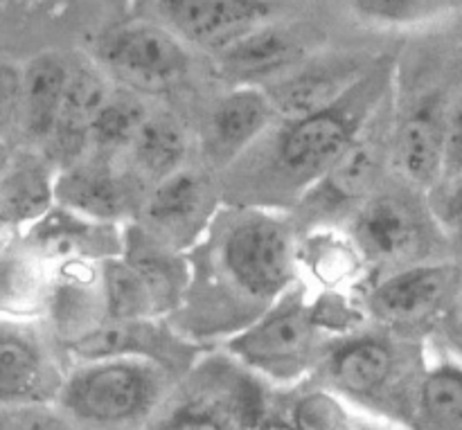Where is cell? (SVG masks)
<instances>
[{"label": "cell", "instance_id": "ffe728a7", "mask_svg": "<svg viewBox=\"0 0 462 430\" xmlns=\"http://www.w3.org/2000/svg\"><path fill=\"white\" fill-rule=\"evenodd\" d=\"M212 57L219 75L233 86H266L305 61L296 36L271 23L257 27Z\"/></svg>", "mask_w": 462, "mask_h": 430}, {"label": "cell", "instance_id": "7c38bea8", "mask_svg": "<svg viewBox=\"0 0 462 430\" xmlns=\"http://www.w3.org/2000/svg\"><path fill=\"white\" fill-rule=\"evenodd\" d=\"M224 206L217 174L183 167L149 188L135 224L176 252H188Z\"/></svg>", "mask_w": 462, "mask_h": 430}, {"label": "cell", "instance_id": "277c9868", "mask_svg": "<svg viewBox=\"0 0 462 430\" xmlns=\"http://www.w3.org/2000/svg\"><path fill=\"white\" fill-rule=\"evenodd\" d=\"M343 230L368 270V282L427 261L454 260L429 192L395 171L361 203Z\"/></svg>", "mask_w": 462, "mask_h": 430}, {"label": "cell", "instance_id": "5b68a950", "mask_svg": "<svg viewBox=\"0 0 462 430\" xmlns=\"http://www.w3.org/2000/svg\"><path fill=\"white\" fill-rule=\"evenodd\" d=\"M183 374L153 359H104L68 368L57 406L81 430H144Z\"/></svg>", "mask_w": 462, "mask_h": 430}, {"label": "cell", "instance_id": "2e32d148", "mask_svg": "<svg viewBox=\"0 0 462 430\" xmlns=\"http://www.w3.org/2000/svg\"><path fill=\"white\" fill-rule=\"evenodd\" d=\"M278 122L269 95L260 86H233L217 99L203 126L206 169L219 176L242 158Z\"/></svg>", "mask_w": 462, "mask_h": 430}, {"label": "cell", "instance_id": "484cf974", "mask_svg": "<svg viewBox=\"0 0 462 430\" xmlns=\"http://www.w3.org/2000/svg\"><path fill=\"white\" fill-rule=\"evenodd\" d=\"M409 430H462V363L449 352L431 359Z\"/></svg>", "mask_w": 462, "mask_h": 430}, {"label": "cell", "instance_id": "d6986e66", "mask_svg": "<svg viewBox=\"0 0 462 430\" xmlns=\"http://www.w3.org/2000/svg\"><path fill=\"white\" fill-rule=\"evenodd\" d=\"M113 93L111 79L95 61H75L68 81L66 99L52 140L43 149L54 167L66 169L88 156L90 129L99 108Z\"/></svg>", "mask_w": 462, "mask_h": 430}, {"label": "cell", "instance_id": "9a60e30c", "mask_svg": "<svg viewBox=\"0 0 462 430\" xmlns=\"http://www.w3.org/2000/svg\"><path fill=\"white\" fill-rule=\"evenodd\" d=\"M271 0H158V12L185 45L217 54L266 25Z\"/></svg>", "mask_w": 462, "mask_h": 430}, {"label": "cell", "instance_id": "7402d4cb", "mask_svg": "<svg viewBox=\"0 0 462 430\" xmlns=\"http://www.w3.org/2000/svg\"><path fill=\"white\" fill-rule=\"evenodd\" d=\"M57 167L45 153L14 151L12 160L0 174V225L32 228L54 206Z\"/></svg>", "mask_w": 462, "mask_h": 430}, {"label": "cell", "instance_id": "52a82bcc", "mask_svg": "<svg viewBox=\"0 0 462 430\" xmlns=\"http://www.w3.org/2000/svg\"><path fill=\"white\" fill-rule=\"evenodd\" d=\"M329 338L300 279L255 323L226 338L219 350L269 388H291L310 381Z\"/></svg>", "mask_w": 462, "mask_h": 430}, {"label": "cell", "instance_id": "d4e9b609", "mask_svg": "<svg viewBox=\"0 0 462 430\" xmlns=\"http://www.w3.org/2000/svg\"><path fill=\"white\" fill-rule=\"evenodd\" d=\"M188 151L189 144L183 126L170 115L149 113L122 160L147 188H153L188 167Z\"/></svg>", "mask_w": 462, "mask_h": 430}, {"label": "cell", "instance_id": "836d02e7", "mask_svg": "<svg viewBox=\"0 0 462 430\" xmlns=\"http://www.w3.org/2000/svg\"><path fill=\"white\" fill-rule=\"evenodd\" d=\"M438 336L445 341V347L449 354H454L456 359L462 363V320L458 318V314L454 316V318L449 320V323L445 325V327L438 332Z\"/></svg>", "mask_w": 462, "mask_h": 430}, {"label": "cell", "instance_id": "e575fe53", "mask_svg": "<svg viewBox=\"0 0 462 430\" xmlns=\"http://www.w3.org/2000/svg\"><path fill=\"white\" fill-rule=\"evenodd\" d=\"M12 156H14V151H12V147H9L7 138H3V135H0V174H3L5 167L9 165Z\"/></svg>", "mask_w": 462, "mask_h": 430}, {"label": "cell", "instance_id": "e0dca14e", "mask_svg": "<svg viewBox=\"0 0 462 430\" xmlns=\"http://www.w3.org/2000/svg\"><path fill=\"white\" fill-rule=\"evenodd\" d=\"M374 63L352 54L311 59L260 88L269 95L278 120H298L341 99Z\"/></svg>", "mask_w": 462, "mask_h": 430}, {"label": "cell", "instance_id": "5bb4252c", "mask_svg": "<svg viewBox=\"0 0 462 430\" xmlns=\"http://www.w3.org/2000/svg\"><path fill=\"white\" fill-rule=\"evenodd\" d=\"M449 102L445 95L427 93L397 108L393 171L424 192L442 183Z\"/></svg>", "mask_w": 462, "mask_h": 430}, {"label": "cell", "instance_id": "4316f807", "mask_svg": "<svg viewBox=\"0 0 462 430\" xmlns=\"http://www.w3.org/2000/svg\"><path fill=\"white\" fill-rule=\"evenodd\" d=\"M147 117L149 108L140 95L125 88L113 90L90 129L88 156L122 160Z\"/></svg>", "mask_w": 462, "mask_h": 430}, {"label": "cell", "instance_id": "8992f818", "mask_svg": "<svg viewBox=\"0 0 462 430\" xmlns=\"http://www.w3.org/2000/svg\"><path fill=\"white\" fill-rule=\"evenodd\" d=\"M266 419L269 386L219 350L199 356L144 430H260Z\"/></svg>", "mask_w": 462, "mask_h": 430}, {"label": "cell", "instance_id": "cb8c5ba5", "mask_svg": "<svg viewBox=\"0 0 462 430\" xmlns=\"http://www.w3.org/2000/svg\"><path fill=\"white\" fill-rule=\"evenodd\" d=\"M300 279L325 293H346L368 284V270L343 228H319L298 237Z\"/></svg>", "mask_w": 462, "mask_h": 430}, {"label": "cell", "instance_id": "f546056e", "mask_svg": "<svg viewBox=\"0 0 462 430\" xmlns=\"http://www.w3.org/2000/svg\"><path fill=\"white\" fill-rule=\"evenodd\" d=\"M0 430H81L57 404H0Z\"/></svg>", "mask_w": 462, "mask_h": 430}, {"label": "cell", "instance_id": "ba28073f", "mask_svg": "<svg viewBox=\"0 0 462 430\" xmlns=\"http://www.w3.org/2000/svg\"><path fill=\"white\" fill-rule=\"evenodd\" d=\"M395 120L393 90L359 138L289 212L298 237L319 228H343L361 203L393 174Z\"/></svg>", "mask_w": 462, "mask_h": 430}, {"label": "cell", "instance_id": "6da1fadb", "mask_svg": "<svg viewBox=\"0 0 462 430\" xmlns=\"http://www.w3.org/2000/svg\"><path fill=\"white\" fill-rule=\"evenodd\" d=\"M185 255L189 287L170 325L199 347L246 329L300 282L289 212L224 203Z\"/></svg>", "mask_w": 462, "mask_h": 430}, {"label": "cell", "instance_id": "d590c367", "mask_svg": "<svg viewBox=\"0 0 462 430\" xmlns=\"http://www.w3.org/2000/svg\"><path fill=\"white\" fill-rule=\"evenodd\" d=\"M262 430H298L296 426H291V424H287V422H269V419H266V424L264 426H262Z\"/></svg>", "mask_w": 462, "mask_h": 430}, {"label": "cell", "instance_id": "44dd1931", "mask_svg": "<svg viewBox=\"0 0 462 430\" xmlns=\"http://www.w3.org/2000/svg\"><path fill=\"white\" fill-rule=\"evenodd\" d=\"M122 257L140 275L161 318H171L180 309L189 287L188 255L171 251L140 224L125 225Z\"/></svg>", "mask_w": 462, "mask_h": 430}, {"label": "cell", "instance_id": "1f68e13d", "mask_svg": "<svg viewBox=\"0 0 462 430\" xmlns=\"http://www.w3.org/2000/svg\"><path fill=\"white\" fill-rule=\"evenodd\" d=\"M23 104V68L0 59V135L21 131Z\"/></svg>", "mask_w": 462, "mask_h": 430}, {"label": "cell", "instance_id": "4dcf8cb0", "mask_svg": "<svg viewBox=\"0 0 462 430\" xmlns=\"http://www.w3.org/2000/svg\"><path fill=\"white\" fill-rule=\"evenodd\" d=\"M429 203L445 233L454 260L462 261V178L442 180L429 192Z\"/></svg>", "mask_w": 462, "mask_h": 430}, {"label": "cell", "instance_id": "7a4b0ae2", "mask_svg": "<svg viewBox=\"0 0 462 430\" xmlns=\"http://www.w3.org/2000/svg\"><path fill=\"white\" fill-rule=\"evenodd\" d=\"M391 63L377 61L341 99L298 120H278L219 178L226 206L291 212L359 138L393 93Z\"/></svg>", "mask_w": 462, "mask_h": 430}, {"label": "cell", "instance_id": "4fadbf2b", "mask_svg": "<svg viewBox=\"0 0 462 430\" xmlns=\"http://www.w3.org/2000/svg\"><path fill=\"white\" fill-rule=\"evenodd\" d=\"M149 188L129 169L125 160L86 156L57 171L54 197L68 212L99 221L129 225L143 210Z\"/></svg>", "mask_w": 462, "mask_h": 430}, {"label": "cell", "instance_id": "3957f363", "mask_svg": "<svg viewBox=\"0 0 462 430\" xmlns=\"http://www.w3.org/2000/svg\"><path fill=\"white\" fill-rule=\"evenodd\" d=\"M431 359L427 341L368 323L329 338L310 383L359 413L409 430Z\"/></svg>", "mask_w": 462, "mask_h": 430}, {"label": "cell", "instance_id": "9c48e42d", "mask_svg": "<svg viewBox=\"0 0 462 430\" xmlns=\"http://www.w3.org/2000/svg\"><path fill=\"white\" fill-rule=\"evenodd\" d=\"M462 261L438 260L373 279L361 291L368 323L429 341L458 314Z\"/></svg>", "mask_w": 462, "mask_h": 430}, {"label": "cell", "instance_id": "f1b7e54d", "mask_svg": "<svg viewBox=\"0 0 462 430\" xmlns=\"http://www.w3.org/2000/svg\"><path fill=\"white\" fill-rule=\"evenodd\" d=\"M364 21L409 27L438 21L462 7V0H347Z\"/></svg>", "mask_w": 462, "mask_h": 430}, {"label": "cell", "instance_id": "74e56055", "mask_svg": "<svg viewBox=\"0 0 462 430\" xmlns=\"http://www.w3.org/2000/svg\"><path fill=\"white\" fill-rule=\"evenodd\" d=\"M0 228H3V225H0Z\"/></svg>", "mask_w": 462, "mask_h": 430}, {"label": "cell", "instance_id": "ac0fdd59", "mask_svg": "<svg viewBox=\"0 0 462 430\" xmlns=\"http://www.w3.org/2000/svg\"><path fill=\"white\" fill-rule=\"evenodd\" d=\"M30 234V251L45 260L68 264H93L122 255L125 251V225L99 224L54 206Z\"/></svg>", "mask_w": 462, "mask_h": 430}, {"label": "cell", "instance_id": "83f0119b", "mask_svg": "<svg viewBox=\"0 0 462 430\" xmlns=\"http://www.w3.org/2000/svg\"><path fill=\"white\" fill-rule=\"evenodd\" d=\"M99 296L106 320L161 318L144 282L122 255L99 264Z\"/></svg>", "mask_w": 462, "mask_h": 430}, {"label": "cell", "instance_id": "8fae6325", "mask_svg": "<svg viewBox=\"0 0 462 430\" xmlns=\"http://www.w3.org/2000/svg\"><path fill=\"white\" fill-rule=\"evenodd\" d=\"M68 368L41 325L0 314V404H57Z\"/></svg>", "mask_w": 462, "mask_h": 430}, {"label": "cell", "instance_id": "8d00e7d4", "mask_svg": "<svg viewBox=\"0 0 462 430\" xmlns=\"http://www.w3.org/2000/svg\"><path fill=\"white\" fill-rule=\"evenodd\" d=\"M458 318L462 320V287H460V300H458Z\"/></svg>", "mask_w": 462, "mask_h": 430}, {"label": "cell", "instance_id": "603a6c76", "mask_svg": "<svg viewBox=\"0 0 462 430\" xmlns=\"http://www.w3.org/2000/svg\"><path fill=\"white\" fill-rule=\"evenodd\" d=\"M72 61L57 52L36 54L23 68L21 133L32 144L48 147L61 115Z\"/></svg>", "mask_w": 462, "mask_h": 430}, {"label": "cell", "instance_id": "d6a6232c", "mask_svg": "<svg viewBox=\"0 0 462 430\" xmlns=\"http://www.w3.org/2000/svg\"><path fill=\"white\" fill-rule=\"evenodd\" d=\"M462 178V93L449 102L442 180Z\"/></svg>", "mask_w": 462, "mask_h": 430}, {"label": "cell", "instance_id": "f35d334b", "mask_svg": "<svg viewBox=\"0 0 462 430\" xmlns=\"http://www.w3.org/2000/svg\"><path fill=\"white\" fill-rule=\"evenodd\" d=\"M260 430H262V428H260Z\"/></svg>", "mask_w": 462, "mask_h": 430}, {"label": "cell", "instance_id": "30bf717a", "mask_svg": "<svg viewBox=\"0 0 462 430\" xmlns=\"http://www.w3.org/2000/svg\"><path fill=\"white\" fill-rule=\"evenodd\" d=\"M95 63L120 88L140 95L174 93L189 77V50L170 27L135 21L116 27L97 43Z\"/></svg>", "mask_w": 462, "mask_h": 430}]
</instances>
